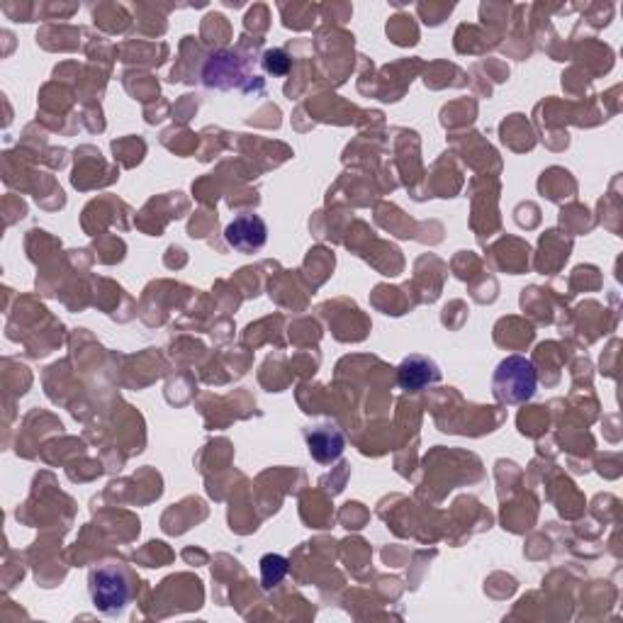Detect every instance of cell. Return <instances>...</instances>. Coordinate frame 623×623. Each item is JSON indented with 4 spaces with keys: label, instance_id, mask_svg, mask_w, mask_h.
I'll return each instance as SVG.
<instances>
[{
    "label": "cell",
    "instance_id": "277c9868",
    "mask_svg": "<svg viewBox=\"0 0 623 623\" xmlns=\"http://www.w3.org/2000/svg\"><path fill=\"white\" fill-rule=\"evenodd\" d=\"M305 441H307V448H310V456L322 465H329V463H334V460H339L346 448L344 434H341L339 426H334V424H322V426H314V429H307Z\"/></svg>",
    "mask_w": 623,
    "mask_h": 623
},
{
    "label": "cell",
    "instance_id": "8992f818",
    "mask_svg": "<svg viewBox=\"0 0 623 623\" xmlns=\"http://www.w3.org/2000/svg\"><path fill=\"white\" fill-rule=\"evenodd\" d=\"M241 78V64L237 54L217 52L205 61L202 69V83L210 88H232Z\"/></svg>",
    "mask_w": 623,
    "mask_h": 623
},
{
    "label": "cell",
    "instance_id": "ba28073f",
    "mask_svg": "<svg viewBox=\"0 0 623 623\" xmlns=\"http://www.w3.org/2000/svg\"><path fill=\"white\" fill-rule=\"evenodd\" d=\"M263 69L273 76H285L290 71V59L283 49H271L263 54Z\"/></svg>",
    "mask_w": 623,
    "mask_h": 623
},
{
    "label": "cell",
    "instance_id": "5b68a950",
    "mask_svg": "<svg viewBox=\"0 0 623 623\" xmlns=\"http://www.w3.org/2000/svg\"><path fill=\"white\" fill-rule=\"evenodd\" d=\"M441 380V370L431 358L426 356H407L397 368V385L407 392H419L424 387L436 385Z\"/></svg>",
    "mask_w": 623,
    "mask_h": 623
},
{
    "label": "cell",
    "instance_id": "6da1fadb",
    "mask_svg": "<svg viewBox=\"0 0 623 623\" xmlns=\"http://www.w3.org/2000/svg\"><path fill=\"white\" fill-rule=\"evenodd\" d=\"M88 594L103 616H122L132 602L129 572L117 563H103L88 572Z\"/></svg>",
    "mask_w": 623,
    "mask_h": 623
},
{
    "label": "cell",
    "instance_id": "7a4b0ae2",
    "mask_svg": "<svg viewBox=\"0 0 623 623\" xmlns=\"http://www.w3.org/2000/svg\"><path fill=\"white\" fill-rule=\"evenodd\" d=\"M536 366L524 356H507L492 375V392L504 404H524L536 395Z\"/></svg>",
    "mask_w": 623,
    "mask_h": 623
},
{
    "label": "cell",
    "instance_id": "3957f363",
    "mask_svg": "<svg viewBox=\"0 0 623 623\" xmlns=\"http://www.w3.org/2000/svg\"><path fill=\"white\" fill-rule=\"evenodd\" d=\"M224 239L232 249L241 251V254H254V251L263 249L268 241V227L256 212H241L224 229Z\"/></svg>",
    "mask_w": 623,
    "mask_h": 623
},
{
    "label": "cell",
    "instance_id": "52a82bcc",
    "mask_svg": "<svg viewBox=\"0 0 623 623\" xmlns=\"http://www.w3.org/2000/svg\"><path fill=\"white\" fill-rule=\"evenodd\" d=\"M261 585L266 589H273L278 587L280 582L285 580V575H288L290 570V563L285 555H278V553H268L261 558Z\"/></svg>",
    "mask_w": 623,
    "mask_h": 623
}]
</instances>
